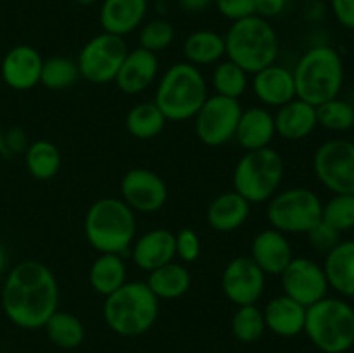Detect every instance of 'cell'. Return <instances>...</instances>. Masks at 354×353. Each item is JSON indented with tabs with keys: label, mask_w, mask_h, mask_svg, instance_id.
Wrapping results in <instances>:
<instances>
[{
	"label": "cell",
	"mask_w": 354,
	"mask_h": 353,
	"mask_svg": "<svg viewBox=\"0 0 354 353\" xmlns=\"http://www.w3.org/2000/svg\"><path fill=\"white\" fill-rule=\"evenodd\" d=\"M145 282L158 300H176L190 289L192 277L185 265L173 260V262L149 272Z\"/></svg>",
	"instance_id": "cell-27"
},
{
	"label": "cell",
	"mask_w": 354,
	"mask_h": 353,
	"mask_svg": "<svg viewBox=\"0 0 354 353\" xmlns=\"http://www.w3.org/2000/svg\"><path fill=\"white\" fill-rule=\"evenodd\" d=\"M2 289H3V277H2V272H0V296H2Z\"/></svg>",
	"instance_id": "cell-47"
},
{
	"label": "cell",
	"mask_w": 354,
	"mask_h": 353,
	"mask_svg": "<svg viewBox=\"0 0 354 353\" xmlns=\"http://www.w3.org/2000/svg\"><path fill=\"white\" fill-rule=\"evenodd\" d=\"M121 199L138 213H156L168 201V185L149 168H131L121 179Z\"/></svg>",
	"instance_id": "cell-15"
},
{
	"label": "cell",
	"mask_w": 354,
	"mask_h": 353,
	"mask_svg": "<svg viewBox=\"0 0 354 353\" xmlns=\"http://www.w3.org/2000/svg\"><path fill=\"white\" fill-rule=\"evenodd\" d=\"M252 92L256 99L270 107H280L296 99V83L292 69L277 62L252 75Z\"/></svg>",
	"instance_id": "cell-18"
},
{
	"label": "cell",
	"mask_w": 354,
	"mask_h": 353,
	"mask_svg": "<svg viewBox=\"0 0 354 353\" xmlns=\"http://www.w3.org/2000/svg\"><path fill=\"white\" fill-rule=\"evenodd\" d=\"M280 44L272 24L259 16L232 23L225 35V55L248 75L261 71L279 57Z\"/></svg>",
	"instance_id": "cell-5"
},
{
	"label": "cell",
	"mask_w": 354,
	"mask_h": 353,
	"mask_svg": "<svg viewBox=\"0 0 354 353\" xmlns=\"http://www.w3.org/2000/svg\"><path fill=\"white\" fill-rule=\"evenodd\" d=\"M266 331L263 310L256 305H244L239 307L232 317V332L241 343L258 341Z\"/></svg>",
	"instance_id": "cell-36"
},
{
	"label": "cell",
	"mask_w": 354,
	"mask_h": 353,
	"mask_svg": "<svg viewBox=\"0 0 354 353\" xmlns=\"http://www.w3.org/2000/svg\"><path fill=\"white\" fill-rule=\"evenodd\" d=\"M332 12L341 26L354 30V0H330Z\"/></svg>",
	"instance_id": "cell-42"
},
{
	"label": "cell",
	"mask_w": 354,
	"mask_h": 353,
	"mask_svg": "<svg viewBox=\"0 0 354 353\" xmlns=\"http://www.w3.org/2000/svg\"><path fill=\"white\" fill-rule=\"evenodd\" d=\"M176 256L183 263H194L201 256V239L194 228H180L175 234Z\"/></svg>",
	"instance_id": "cell-39"
},
{
	"label": "cell",
	"mask_w": 354,
	"mask_h": 353,
	"mask_svg": "<svg viewBox=\"0 0 354 353\" xmlns=\"http://www.w3.org/2000/svg\"><path fill=\"white\" fill-rule=\"evenodd\" d=\"M242 111L244 109L237 99L218 96V93L207 97L206 102L194 116L197 138L209 147L227 144L235 137Z\"/></svg>",
	"instance_id": "cell-12"
},
{
	"label": "cell",
	"mask_w": 354,
	"mask_h": 353,
	"mask_svg": "<svg viewBox=\"0 0 354 353\" xmlns=\"http://www.w3.org/2000/svg\"><path fill=\"white\" fill-rule=\"evenodd\" d=\"M322 221L342 232L354 228V194H334L322 208Z\"/></svg>",
	"instance_id": "cell-37"
},
{
	"label": "cell",
	"mask_w": 354,
	"mask_h": 353,
	"mask_svg": "<svg viewBox=\"0 0 354 353\" xmlns=\"http://www.w3.org/2000/svg\"><path fill=\"white\" fill-rule=\"evenodd\" d=\"M275 135L273 114L266 107H249L242 111L234 138L245 151H254V149L270 147Z\"/></svg>",
	"instance_id": "cell-24"
},
{
	"label": "cell",
	"mask_w": 354,
	"mask_h": 353,
	"mask_svg": "<svg viewBox=\"0 0 354 353\" xmlns=\"http://www.w3.org/2000/svg\"><path fill=\"white\" fill-rule=\"evenodd\" d=\"M207 97V83L201 69L190 62H176L159 80L154 104L168 121H187L196 116Z\"/></svg>",
	"instance_id": "cell-6"
},
{
	"label": "cell",
	"mask_w": 354,
	"mask_h": 353,
	"mask_svg": "<svg viewBox=\"0 0 354 353\" xmlns=\"http://www.w3.org/2000/svg\"><path fill=\"white\" fill-rule=\"evenodd\" d=\"M44 57L31 45H16L2 59L0 75L12 90H30L40 83Z\"/></svg>",
	"instance_id": "cell-16"
},
{
	"label": "cell",
	"mask_w": 354,
	"mask_h": 353,
	"mask_svg": "<svg viewBox=\"0 0 354 353\" xmlns=\"http://www.w3.org/2000/svg\"><path fill=\"white\" fill-rule=\"evenodd\" d=\"M214 90L218 96L230 97V99H241L242 93L248 90L249 78L248 73L239 68L232 61H221L214 66L213 76H211Z\"/></svg>",
	"instance_id": "cell-34"
},
{
	"label": "cell",
	"mask_w": 354,
	"mask_h": 353,
	"mask_svg": "<svg viewBox=\"0 0 354 353\" xmlns=\"http://www.w3.org/2000/svg\"><path fill=\"white\" fill-rule=\"evenodd\" d=\"M216 7L221 16L230 19L232 23L256 14L254 0H216Z\"/></svg>",
	"instance_id": "cell-40"
},
{
	"label": "cell",
	"mask_w": 354,
	"mask_h": 353,
	"mask_svg": "<svg viewBox=\"0 0 354 353\" xmlns=\"http://www.w3.org/2000/svg\"><path fill=\"white\" fill-rule=\"evenodd\" d=\"M251 258L266 275H280L294 258L292 246L286 234L266 228L252 239Z\"/></svg>",
	"instance_id": "cell-19"
},
{
	"label": "cell",
	"mask_w": 354,
	"mask_h": 353,
	"mask_svg": "<svg viewBox=\"0 0 354 353\" xmlns=\"http://www.w3.org/2000/svg\"><path fill=\"white\" fill-rule=\"evenodd\" d=\"M75 3H78V6H92V3H95L97 0H73Z\"/></svg>",
	"instance_id": "cell-46"
},
{
	"label": "cell",
	"mask_w": 354,
	"mask_h": 353,
	"mask_svg": "<svg viewBox=\"0 0 354 353\" xmlns=\"http://www.w3.org/2000/svg\"><path fill=\"white\" fill-rule=\"evenodd\" d=\"M265 324L268 331L282 338H294L304 331V320H306V307L294 301L292 298L280 294L263 310Z\"/></svg>",
	"instance_id": "cell-23"
},
{
	"label": "cell",
	"mask_w": 354,
	"mask_h": 353,
	"mask_svg": "<svg viewBox=\"0 0 354 353\" xmlns=\"http://www.w3.org/2000/svg\"><path fill=\"white\" fill-rule=\"evenodd\" d=\"M306 235L315 249H318V251H325V253L330 251V249L341 241V239H339V235L341 234H339L337 230H334L332 227H328L327 224H324V221L315 225Z\"/></svg>",
	"instance_id": "cell-41"
},
{
	"label": "cell",
	"mask_w": 354,
	"mask_h": 353,
	"mask_svg": "<svg viewBox=\"0 0 354 353\" xmlns=\"http://www.w3.org/2000/svg\"><path fill=\"white\" fill-rule=\"evenodd\" d=\"M7 265V251L2 244H0V272H3Z\"/></svg>",
	"instance_id": "cell-45"
},
{
	"label": "cell",
	"mask_w": 354,
	"mask_h": 353,
	"mask_svg": "<svg viewBox=\"0 0 354 353\" xmlns=\"http://www.w3.org/2000/svg\"><path fill=\"white\" fill-rule=\"evenodd\" d=\"M251 203L235 190L220 194L209 203L206 210L207 224L216 232H232L248 221Z\"/></svg>",
	"instance_id": "cell-25"
},
{
	"label": "cell",
	"mask_w": 354,
	"mask_h": 353,
	"mask_svg": "<svg viewBox=\"0 0 354 353\" xmlns=\"http://www.w3.org/2000/svg\"><path fill=\"white\" fill-rule=\"evenodd\" d=\"M317 121L330 132H348L354 127V106L344 99L327 100L317 106Z\"/></svg>",
	"instance_id": "cell-35"
},
{
	"label": "cell",
	"mask_w": 354,
	"mask_h": 353,
	"mask_svg": "<svg viewBox=\"0 0 354 353\" xmlns=\"http://www.w3.org/2000/svg\"><path fill=\"white\" fill-rule=\"evenodd\" d=\"M286 163L272 147L245 151L234 170V190L251 204L272 199L282 183Z\"/></svg>",
	"instance_id": "cell-8"
},
{
	"label": "cell",
	"mask_w": 354,
	"mask_h": 353,
	"mask_svg": "<svg viewBox=\"0 0 354 353\" xmlns=\"http://www.w3.org/2000/svg\"><path fill=\"white\" fill-rule=\"evenodd\" d=\"M292 75L297 99L317 107L339 97L344 85V62L334 47L317 45L301 55Z\"/></svg>",
	"instance_id": "cell-2"
},
{
	"label": "cell",
	"mask_w": 354,
	"mask_h": 353,
	"mask_svg": "<svg viewBox=\"0 0 354 353\" xmlns=\"http://www.w3.org/2000/svg\"><path fill=\"white\" fill-rule=\"evenodd\" d=\"M287 0H254L256 16L268 19L283 12Z\"/></svg>",
	"instance_id": "cell-43"
},
{
	"label": "cell",
	"mask_w": 354,
	"mask_h": 353,
	"mask_svg": "<svg viewBox=\"0 0 354 353\" xmlns=\"http://www.w3.org/2000/svg\"><path fill=\"white\" fill-rule=\"evenodd\" d=\"M266 273L252 262L251 256L230 260L221 273V287L228 301L237 307L256 305L265 293Z\"/></svg>",
	"instance_id": "cell-14"
},
{
	"label": "cell",
	"mask_w": 354,
	"mask_h": 353,
	"mask_svg": "<svg viewBox=\"0 0 354 353\" xmlns=\"http://www.w3.org/2000/svg\"><path fill=\"white\" fill-rule=\"evenodd\" d=\"M83 232L95 251L121 255L135 241V211L121 197H102L86 211Z\"/></svg>",
	"instance_id": "cell-3"
},
{
	"label": "cell",
	"mask_w": 354,
	"mask_h": 353,
	"mask_svg": "<svg viewBox=\"0 0 354 353\" xmlns=\"http://www.w3.org/2000/svg\"><path fill=\"white\" fill-rule=\"evenodd\" d=\"M127 54L128 47L123 37L102 31L97 37L90 38L80 51L76 59L80 76L93 85L114 82Z\"/></svg>",
	"instance_id": "cell-10"
},
{
	"label": "cell",
	"mask_w": 354,
	"mask_h": 353,
	"mask_svg": "<svg viewBox=\"0 0 354 353\" xmlns=\"http://www.w3.org/2000/svg\"><path fill=\"white\" fill-rule=\"evenodd\" d=\"M80 76L78 62L64 55L44 59L40 83L48 90H64L75 85Z\"/></svg>",
	"instance_id": "cell-33"
},
{
	"label": "cell",
	"mask_w": 354,
	"mask_h": 353,
	"mask_svg": "<svg viewBox=\"0 0 354 353\" xmlns=\"http://www.w3.org/2000/svg\"><path fill=\"white\" fill-rule=\"evenodd\" d=\"M147 6V0H104L99 14L100 26L106 33L124 37L140 26Z\"/></svg>",
	"instance_id": "cell-22"
},
{
	"label": "cell",
	"mask_w": 354,
	"mask_h": 353,
	"mask_svg": "<svg viewBox=\"0 0 354 353\" xmlns=\"http://www.w3.org/2000/svg\"><path fill=\"white\" fill-rule=\"evenodd\" d=\"M180 7L187 12H201L213 3V0H178Z\"/></svg>",
	"instance_id": "cell-44"
},
{
	"label": "cell",
	"mask_w": 354,
	"mask_h": 353,
	"mask_svg": "<svg viewBox=\"0 0 354 353\" xmlns=\"http://www.w3.org/2000/svg\"><path fill=\"white\" fill-rule=\"evenodd\" d=\"M102 314L111 331L124 338H135L145 334L154 325L159 300L144 280L124 282L106 296Z\"/></svg>",
	"instance_id": "cell-4"
},
{
	"label": "cell",
	"mask_w": 354,
	"mask_h": 353,
	"mask_svg": "<svg viewBox=\"0 0 354 353\" xmlns=\"http://www.w3.org/2000/svg\"><path fill=\"white\" fill-rule=\"evenodd\" d=\"M328 286L341 296L354 298V239L339 241L324 262Z\"/></svg>",
	"instance_id": "cell-26"
},
{
	"label": "cell",
	"mask_w": 354,
	"mask_h": 353,
	"mask_svg": "<svg viewBox=\"0 0 354 353\" xmlns=\"http://www.w3.org/2000/svg\"><path fill=\"white\" fill-rule=\"evenodd\" d=\"M324 353H346L354 346V308L342 298L325 296L306 308L304 331Z\"/></svg>",
	"instance_id": "cell-7"
},
{
	"label": "cell",
	"mask_w": 354,
	"mask_h": 353,
	"mask_svg": "<svg viewBox=\"0 0 354 353\" xmlns=\"http://www.w3.org/2000/svg\"><path fill=\"white\" fill-rule=\"evenodd\" d=\"M159 73V61L158 54L149 52L145 48L138 47L133 51H128L120 71H118L114 83L118 89L127 96H135L154 83Z\"/></svg>",
	"instance_id": "cell-17"
},
{
	"label": "cell",
	"mask_w": 354,
	"mask_h": 353,
	"mask_svg": "<svg viewBox=\"0 0 354 353\" xmlns=\"http://www.w3.org/2000/svg\"><path fill=\"white\" fill-rule=\"evenodd\" d=\"M166 121L168 120L159 111L154 100H147V102H138L137 106L128 111L124 125H127V130L131 137L149 141V138L158 137L165 130Z\"/></svg>",
	"instance_id": "cell-30"
},
{
	"label": "cell",
	"mask_w": 354,
	"mask_h": 353,
	"mask_svg": "<svg viewBox=\"0 0 354 353\" xmlns=\"http://www.w3.org/2000/svg\"><path fill=\"white\" fill-rule=\"evenodd\" d=\"M48 339L64 350L78 348L85 339V325L76 315L69 311H55L44 325Z\"/></svg>",
	"instance_id": "cell-31"
},
{
	"label": "cell",
	"mask_w": 354,
	"mask_h": 353,
	"mask_svg": "<svg viewBox=\"0 0 354 353\" xmlns=\"http://www.w3.org/2000/svg\"><path fill=\"white\" fill-rule=\"evenodd\" d=\"M280 280L283 294L306 308L328 296L330 289L324 265L306 256H294L286 270L280 273Z\"/></svg>",
	"instance_id": "cell-13"
},
{
	"label": "cell",
	"mask_w": 354,
	"mask_h": 353,
	"mask_svg": "<svg viewBox=\"0 0 354 353\" xmlns=\"http://www.w3.org/2000/svg\"><path fill=\"white\" fill-rule=\"evenodd\" d=\"M135 265L145 272L159 269L176 258L175 234L168 228H152L131 244Z\"/></svg>",
	"instance_id": "cell-20"
},
{
	"label": "cell",
	"mask_w": 354,
	"mask_h": 353,
	"mask_svg": "<svg viewBox=\"0 0 354 353\" xmlns=\"http://www.w3.org/2000/svg\"><path fill=\"white\" fill-rule=\"evenodd\" d=\"M88 282L97 294H113L127 282V265L123 258L114 253H100L90 266Z\"/></svg>",
	"instance_id": "cell-28"
},
{
	"label": "cell",
	"mask_w": 354,
	"mask_h": 353,
	"mask_svg": "<svg viewBox=\"0 0 354 353\" xmlns=\"http://www.w3.org/2000/svg\"><path fill=\"white\" fill-rule=\"evenodd\" d=\"M173 40H175V28L165 19L149 21L142 28L140 38H138L140 47L149 52H154V54L166 51L173 44Z\"/></svg>",
	"instance_id": "cell-38"
},
{
	"label": "cell",
	"mask_w": 354,
	"mask_h": 353,
	"mask_svg": "<svg viewBox=\"0 0 354 353\" xmlns=\"http://www.w3.org/2000/svg\"><path fill=\"white\" fill-rule=\"evenodd\" d=\"M275 132L286 141H303L310 137L318 127L317 107L301 99H292L283 104L273 114Z\"/></svg>",
	"instance_id": "cell-21"
},
{
	"label": "cell",
	"mask_w": 354,
	"mask_h": 353,
	"mask_svg": "<svg viewBox=\"0 0 354 353\" xmlns=\"http://www.w3.org/2000/svg\"><path fill=\"white\" fill-rule=\"evenodd\" d=\"M313 170L318 182L332 194H354V142L330 138L317 149Z\"/></svg>",
	"instance_id": "cell-11"
},
{
	"label": "cell",
	"mask_w": 354,
	"mask_h": 353,
	"mask_svg": "<svg viewBox=\"0 0 354 353\" xmlns=\"http://www.w3.org/2000/svg\"><path fill=\"white\" fill-rule=\"evenodd\" d=\"M24 163L37 180H50L61 170V152L50 141H37L26 147Z\"/></svg>",
	"instance_id": "cell-32"
},
{
	"label": "cell",
	"mask_w": 354,
	"mask_h": 353,
	"mask_svg": "<svg viewBox=\"0 0 354 353\" xmlns=\"http://www.w3.org/2000/svg\"><path fill=\"white\" fill-rule=\"evenodd\" d=\"M320 197L306 187L277 192L268 201L266 218L272 228L282 234H308L311 228L322 221Z\"/></svg>",
	"instance_id": "cell-9"
},
{
	"label": "cell",
	"mask_w": 354,
	"mask_h": 353,
	"mask_svg": "<svg viewBox=\"0 0 354 353\" xmlns=\"http://www.w3.org/2000/svg\"><path fill=\"white\" fill-rule=\"evenodd\" d=\"M3 314L28 331L41 329L59 310V284L54 272L38 260H23L3 279Z\"/></svg>",
	"instance_id": "cell-1"
},
{
	"label": "cell",
	"mask_w": 354,
	"mask_h": 353,
	"mask_svg": "<svg viewBox=\"0 0 354 353\" xmlns=\"http://www.w3.org/2000/svg\"><path fill=\"white\" fill-rule=\"evenodd\" d=\"M183 55L197 68L218 64L225 55V37L213 30L194 31L183 44Z\"/></svg>",
	"instance_id": "cell-29"
}]
</instances>
